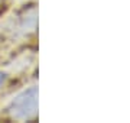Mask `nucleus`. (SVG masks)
<instances>
[{"instance_id": "obj_2", "label": "nucleus", "mask_w": 130, "mask_h": 123, "mask_svg": "<svg viewBox=\"0 0 130 123\" xmlns=\"http://www.w3.org/2000/svg\"><path fill=\"white\" fill-rule=\"evenodd\" d=\"M3 81H5V74H3V72H0V85L3 84Z\"/></svg>"}, {"instance_id": "obj_1", "label": "nucleus", "mask_w": 130, "mask_h": 123, "mask_svg": "<svg viewBox=\"0 0 130 123\" xmlns=\"http://www.w3.org/2000/svg\"><path fill=\"white\" fill-rule=\"evenodd\" d=\"M38 112V90L35 87L20 93L10 103L9 113L12 117L19 120H28L35 117Z\"/></svg>"}]
</instances>
